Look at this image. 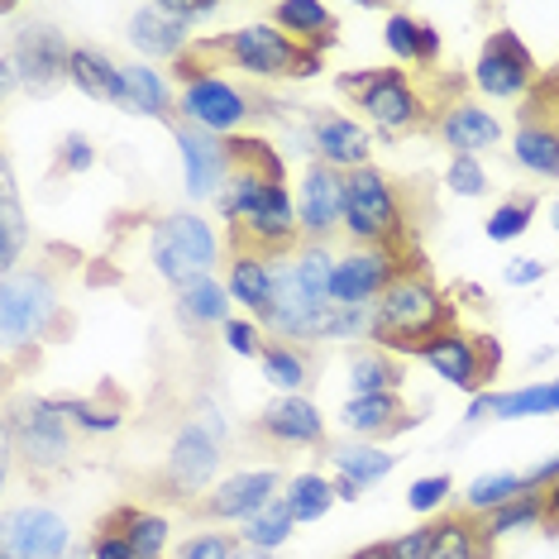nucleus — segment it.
<instances>
[{
    "label": "nucleus",
    "instance_id": "3",
    "mask_svg": "<svg viewBox=\"0 0 559 559\" xmlns=\"http://www.w3.org/2000/svg\"><path fill=\"white\" fill-rule=\"evenodd\" d=\"M225 440H230V426L206 402L168 444V460H163V488H168V498H182V502L206 498L215 488V474H221Z\"/></svg>",
    "mask_w": 559,
    "mask_h": 559
},
{
    "label": "nucleus",
    "instance_id": "32",
    "mask_svg": "<svg viewBox=\"0 0 559 559\" xmlns=\"http://www.w3.org/2000/svg\"><path fill=\"white\" fill-rule=\"evenodd\" d=\"M383 39L392 48V58H402V62H421V68H430V62L440 58V34L430 29L426 20L406 15V10H392L388 15Z\"/></svg>",
    "mask_w": 559,
    "mask_h": 559
},
{
    "label": "nucleus",
    "instance_id": "9",
    "mask_svg": "<svg viewBox=\"0 0 559 559\" xmlns=\"http://www.w3.org/2000/svg\"><path fill=\"white\" fill-rule=\"evenodd\" d=\"M177 116H182V124H197L206 134L235 139V130H245L259 116V96L239 92L235 82L215 78V72H201L177 92Z\"/></svg>",
    "mask_w": 559,
    "mask_h": 559
},
{
    "label": "nucleus",
    "instance_id": "37",
    "mask_svg": "<svg viewBox=\"0 0 559 559\" xmlns=\"http://www.w3.org/2000/svg\"><path fill=\"white\" fill-rule=\"evenodd\" d=\"M349 388L354 397H378V392H397L402 388V368L388 349H364L349 364Z\"/></svg>",
    "mask_w": 559,
    "mask_h": 559
},
{
    "label": "nucleus",
    "instance_id": "4",
    "mask_svg": "<svg viewBox=\"0 0 559 559\" xmlns=\"http://www.w3.org/2000/svg\"><path fill=\"white\" fill-rule=\"evenodd\" d=\"M211 58L235 62L239 72L259 82H277V78H316L321 72V53L301 48L292 34H283L277 24H245V29L225 34V39L206 44Z\"/></svg>",
    "mask_w": 559,
    "mask_h": 559
},
{
    "label": "nucleus",
    "instance_id": "54",
    "mask_svg": "<svg viewBox=\"0 0 559 559\" xmlns=\"http://www.w3.org/2000/svg\"><path fill=\"white\" fill-rule=\"evenodd\" d=\"M502 277H507L512 287H531V283H540V277H545V263H540V259H512V263L502 269Z\"/></svg>",
    "mask_w": 559,
    "mask_h": 559
},
{
    "label": "nucleus",
    "instance_id": "53",
    "mask_svg": "<svg viewBox=\"0 0 559 559\" xmlns=\"http://www.w3.org/2000/svg\"><path fill=\"white\" fill-rule=\"evenodd\" d=\"M526 110H531V116H550L555 124H559V78H550V82H536V106H531V100H526Z\"/></svg>",
    "mask_w": 559,
    "mask_h": 559
},
{
    "label": "nucleus",
    "instance_id": "33",
    "mask_svg": "<svg viewBox=\"0 0 559 559\" xmlns=\"http://www.w3.org/2000/svg\"><path fill=\"white\" fill-rule=\"evenodd\" d=\"M277 182V177H269L263 168H235V177L225 182V192L215 197V211L225 215V225H245L253 211L263 206V197H269V187Z\"/></svg>",
    "mask_w": 559,
    "mask_h": 559
},
{
    "label": "nucleus",
    "instance_id": "46",
    "mask_svg": "<svg viewBox=\"0 0 559 559\" xmlns=\"http://www.w3.org/2000/svg\"><path fill=\"white\" fill-rule=\"evenodd\" d=\"M454 197H483L488 192V173H483L478 158H450V173H444Z\"/></svg>",
    "mask_w": 559,
    "mask_h": 559
},
{
    "label": "nucleus",
    "instance_id": "38",
    "mask_svg": "<svg viewBox=\"0 0 559 559\" xmlns=\"http://www.w3.org/2000/svg\"><path fill=\"white\" fill-rule=\"evenodd\" d=\"M283 502L287 512L307 526V521H321L330 512V502H335V478L325 474H297L283 483Z\"/></svg>",
    "mask_w": 559,
    "mask_h": 559
},
{
    "label": "nucleus",
    "instance_id": "19",
    "mask_svg": "<svg viewBox=\"0 0 559 559\" xmlns=\"http://www.w3.org/2000/svg\"><path fill=\"white\" fill-rule=\"evenodd\" d=\"M359 110L378 124V134H383V139H397V134H406V130H416V124H421V116H426V110H421V96L412 92L406 72H397V68H383V78H378V82L359 96Z\"/></svg>",
    "mask_w": 559,
    "mask_h": 559
},
{
    "label": "nucleus",
    "instance_id": "22",
    "mask_svg": "<svg viewBox=\"0 0 559 559\" xmlns=\"http://www.w3.org/2000/svg\"><path fill=\"white\" fill-rule=\"evenodd\" d=\"M440 139L454 148V158H478L483 148H492L502 139V124L492 110L474 106V100H454V106H444L440 116Z\"/></svg>",
    "mask_w": 559,
    "mask_h": 559
},
{
    "label": "nucleus",
    "instance_id": "15",
    "mask_svg": "<svg viewBox=\"0 0 559 559\" xmlns=\"http://www.w3.org/2000/svg\"><path fill=\"white\" fill-rule=\"evenodd\" d=\"M402 277L392 249H354L335 263V283H330V301L349 311H373V301Z\"/></svg>",
    "mask_w": 559,
    "mask_h": 559
},
{
    "label": "nucleus",
    "instance_id": "2",
    "mask_svg": "<svg viewBox=\"0 0 559 559\" xmlns=\"http://www.w3.org/2000/svg\"><path fill=\"white\" fill-rule=\"evenodd\" d=\"M62 330H68V311H62L58 277L39 263L5 273V283H0V340H5V349H34Z\"/></svg>",
    "mask_w": 559,
    "mask_h": 559
},
{
    "label": "nucleus",
    "instance_id": "34",
    "mask_svg": "<svg viewBox=\"0 0 559 559\" xmlns=\"http://www.w3.org/2000/svg\"><path fill=\"white\" fill-rule=\"evenodd\" d=\"M259 368H263V378H269L273 388H283L287 397H301V388L311 383V354L301 349V345H287V340H269L259 354Z\"/></svg>",
    "mask_w": 559,
    "mask_h": 559
},
{
    "label": "nucleus",
    "instance_id": "39",
    "mask_svg": "<svg viewBox=\"0 0 559 559\" xmlns=\"http://www.w3.org/2000/svg\"><path fill=\"white\" fill-rule=\"evenodd\" d=\"M521 492H531L521 474H507V468H498V474H478L464 488V512L468 516H488V512H498V507H507L512 498H521Z\"/></svg>",
    "mask_w": 559,
    "mask_h": 559
},
{
    "label": "nucleus",
    "instance_id": "24",
    "mask_svg": "<svg viewBox=\"0 0 559 559\" xmlns=\"http://www.w3.org/2000/svg\"><path fill=\"white\" fill-rule=\"evenodd\" d=\"M512 158L536 177H559V124L550 116H531V110H521Z\"/></svg>",
    "mask_w": 559,
    "mask_h": 559
},
{
    "label": "nucleus",
    "instance_id": "10",
    "mask_svg": "<svg viewBox=\"0 0 559 559\" xmlns=\"http://www.w3.org/2000/svg\"><path fill=\"white\" fill-rule=\"evenodd\" d=\"M5 58L15 62V78H20L24 92L48 96V92H58V86L68 82V68H72V44L62 39V29H58V24L34 20V24H24V29L15 34V44L5 48Z\"/></svg>",
    "mask_w": 559,
    "mask_h": 559
},
{
    "label": "nucleus",
    "instance_id": "45",
    "mask_svg": "<svg viewBox=\"0 0 559 559\" xmlns=\"http://www.w3.org/2000/svg\"><path fill=\"white\" fill-rule=\"evenodd\" d=\"M239 540L225 536V531H201V536H187L177 545V559H235Z\"/></svg>",
    "mask_w": 559,
    "mask_h": 559
},
{
    "label": "nucleus",
    "instance_id": "26",
    "mask_svg": "<svg viewBox=\"0 0 559 559\" xmlns=\"http://www.w3.org/2000/svg\"><path fill=\"white\" fill-rule=\"evenodd\" d=\"M325 460L340 478H354L359 488L368 483H383L392 468H397V454L383 450V444H368V440H340V444H325Z\"/></svg>",
    "mask_w": 559,
    "mask_h": 559
},
{
    "label": "nucleus",
    "instance_id": "42",
    "mask_svg": "<svg viewBox=\"0 0 559 559\" xmlns=\"http://www.w3.org/2000/svg\"><path fill=\"white\" fill-rule=\"evenodd\" d=\"M292 531H297V516L287 512V502L277 498L273 507H263L259 516L253 521H245V531H239V545H253V550H277V545H283Z\"/></svg>",
    "mask_w": 559,
    "mask_h": 559
},
{
    "label": "nucleus",
    "instance_id": "35",
    "mask_svg": "<svg viewBox=\"0 0 559 559\" xmlns=\"http://www.w3.org/2000/svg\"><path fill=\"white\" fill-rule=\"evenodd\" d=\"M531 526H545V492H521V498L498 507V512H488L478 526V540L492 550V540L512 536V531H531Z\"/></svg>",
    "mask_w": 559,
    "mask_h": 559
},
{
    "label": "nucleus",
    "instance_id": "55",
    "mask_svg": "<svg viewBox=\"0 0 559 559\" xmlns=\"http://www.w3.org/2000/svg\"><path fill=\"white\" fill-rule=\"evenodd\" d=\"M378 78H383V68H364V72H345V78H340V92H349L354 100H359L368 86H373Z\"/></svg>",
    "mask_w": 559,
    "mask_h": 559
},
{
    "label": "nucleus",
    "instance_id": "47",
    "mask_svg": "<svg viewBox=\"0 0 559 559\" xmlns=\"http://www.w3.org/2000/svg\"><path fill=\"white\" fill-rule=\"evenodd\" d=\"M450 488L454 483L444 474H426L406 488V507H412V512H436V507H444V498H450Z\"/></svg>",
    "mask_w": 559,
    "mask_h": 559
},
{
    "label": "nucleus",
    "instance_id": "48",
    "mask_svg": "<svg viewBox=\"0 0 559 559\" xmlns=\"http://www.w3.org/2000/svg\"><path fill=\"white\" fill-rule=\"evenodd\" d=\"M158 10L168 20L182 24V29H192V24H206V20L221 15V5H215V0H158Z\"/></svg>",
    "mask_w": 559,
    "mask_h": 559
},
{
    "label": "nucleus",
    "instance_id": "56",
    "mask_svg": "<svg viewBox=\"0 0 559 559\" xmlns=\"http://www.w3.org/2000/svg\"><path fill=\"white\" fill-rule=\"evenodd\" d=\"M555 483H559V454H555V460H545V464H536L526 474V488L531 492H545V488H555Z\"/></svg>",
    "mask_w": 559,
    "mask_h": 559
},
{
    "label": "nucleus",
    "instance_id": "63",
    "mask_svg": "<svg viewBox=\"0 0 559 559\" xmlns=\"http://www.w3.org/2000/svg\"><path fill=\"white\" fill-rule=\"evenodd\" d=\"M0 559H10V555H0Z\"/></svg>",
    "mask_w": 559,
    "mask_h": 559
},
{
    "label": "nucleus",
    "instance_id": "14",
    "mask_svg": "<svg viewBox=\"0 0 559 559\" xmlns=\"http://www.w3.org/2000/svg\"><path fill=\"white\" fill-rule=\"evenodd\" d=\"M283 498V478L277 468H245V474H225L206 498L197 502V516L206 521H253L263 507Z\"/></svg>",
    "mask_w": 559,
    "mask_h": 559
},
{
    "label": "nucleus",
    "instance_id": "21",
    "mask_svg": "<svg viewBox=\"0 0 559 559\" xmlns=\"http://www.w3.org/2000/svg\"><path fill=\"white\" fill-rule=\"evenodd\" d=\"M225 287H230V301H239L253 321H269V311L277 301V259L239 249L230 273H225Z\"/></svg>",
    "mask_w": 559,
    "mask_h": 559
},
{
    "label": "nucleus",
    "instance_id": "1",
    "mask_svg": "<svg viewBox=\"0 0 559 559\" xmlns=\"http://www.w3.org/2000/svg\"><path fill=\"white\" fill-rule=\"evenodd\" d=\"M454 311L421 273H402L383 297L373 301V340L388 354H421L426 340L450 330Z\"/></svg>",
    "mask_w": 559,
    "mask_h": 559
},
{
    "label": "nucleus",
    "instance_id": "29",
    "mask_svg": "<svg viewBox=\"0 0 559 559\" xmlns=\"http://www.w3.org/2000/svg\"><path fill=\"white\" fill-rule=\"evenodd\" d=\"M96 531H116V536H124V540L134 545L139 559H163V555H168V536H173L168 516L139 512V507H120V512L106 516Z\"/></svg>",
    "mask_w": 559,
    "mask_h": 559
},
{
    "label": "nucleus",
    "instance_id": "51",
    "mask_svg": "<svg viewBox=\"0 0 559 559\" xmlns=\"http://www.w3.org/2000/svg\"><path fill=\"white\" fill-rule=\"evenodd\" d=\"M388 550H392V559H430V550H436V526L406 531V536L388 540Z\"/></svg>",
    "mask_w": 559,
    "mask_h": 559
},
{
    "label": "nucleus",
    "instance_id": "6",
    "mask_svg": "<svg viewBox=\"0 0 559 559\" xmlns=\"http://www.w3.org/2000/svg\"><path fill=\"white\" fill-rule=\"evenodd\" d=\"M349 206H345V230L359 239L364 249H397L406 235L397 187L368 163V168L349 173Z\"/></svg>",
    "mask_w": 559,
    "mask_h": 559
},
{
    "label": "nucleus",
    "instance_id": "7",
    "mask_svg": "<svg viewBox=\"0 0 559 559\" xmlns=\"http://www.w3.org/2000/svg\"><path fill=\"white\" fill-rule=\"evenodd\" d=\"M416 359L430 364V373L444 378L450 388L460 392H488V383L498 378L502 368V345L492 335H464V330H440L436 340H426Z\"/></svg>",
    "mask_w": 559,
    "mask_h": 559
},
{
    "label": "nucleus",
    "instance_id": "16",
    "mask_svg": "<svg viewBox=\"0 0 559 559\" xmlns=\"http://www.w3.org/2000/svg\"><path fill=\"white\" fill-rule=\"evenodd\" d=\"M177 139V154H182V173H187V192L192 197H221L215 187H225L235 177V154H230V139L206 134L197 124H173Z\"/></svg>",
    "mask_w": 559,
    "mask_h": 559
},
{
    "label": "nucleus",
    "instance_id": "18",
    "mask_svg": "<svg viewBox=\"0 0 559 559\" xmlns=\"http://www.w3.org/2000/svg\"><path fill=\"white\" fill-rule=\"evenodd\" d=\"M311 144H316V163L340 173H359L373 158V139H368L364 124H354L349 116H335V110H311L307 116Z\"/></svg>",
    "mask_w": 559,
    "mask_h": 559
},
{
    "label": "nucleus",
    "instance_id": "17",
    "mask_svg": "<svg viewBox=\"0 0 559 559\" xmlns=\"http://www.w3.org/2000/svg\"><path fill=\"white\" fill-rule=\"evenodd\" d=\"M301 225H297V201H292L287 182H273L269 197H263V206L249 215L245 225L235 230V245L249 249V253H269V259H277L283 249L297 245Z\"/></svg>",
    "mask_w": 559,
    "mask_h": 559
},
{
    "label": "nucleus",
    "instance_id": "41",
    "mask_svg": "<svg viewBox=\"0 0 559 559\" xmlns=\"http://www.w3.org/2000/svg\"><path fill=\"white\" fill-rule=\"evenodd\" d=\"M53 406L82 430V436H116L124 426L120 406H106V402H92V397H53Z\"/></svg>",
    "mask_w": 559,
    "mask_h": 559
},
{
    "label": "nucleus",
    "instance_id": "62",
    "mask_svg": "<svg viewBox=\"0 0 559 559\" xmlns=\"http://www.w3.org/2000/svg\"><path fill=\"white\" fill-rule=\"evenodd\" d=\"M550 221H555V230H559V201H555V211H550Z\"/></svg>",
    "mask_w": 559,
    "mask_h": 559
},
{
    "label": "nucleus",
    "instance_id": "31",
    "mask_svg": "<svg viewBox=\"0 0 559 559\" xmlns=\"http://www.w3.org/2000/svg\"><path fill=\"white\" fill-rule=\"evenodd\" d=\"M24 239H29V221H24V206H20L15 168L5 158V168H0V269L5 273H20Z\"/></svg>",
    "mask_w": 559,
    "mask_h": 559
},
{
    "label": "nucleus",
    "instance_id": "8",
    "mask_svg": "<svg viewBox=\"0 0 559 559\" xmlns=\"http://www.w3.org/2000/svg\"><path fill=\"white\" fill-rule=\"evenodd\" d=\"M5 444L29 464V474H58L72 454L68 416L53 406V397H34L24 406H10Z\"/></svg>",
    "mask_w": 559,
    "mask_h": 559
},
{
    "label": "nucleus",
    "instance_id": "20",
    "mask_svg": "<svg viewBox=\"0 0 559 559\" xmlns=\"http://www.w3.org/2000/svg\"><path fill=\"white\" fill-rule=\"evenodd\" d=\"M259 436H269L287 450H325V416L311 397H277L273 406H263L259 421H253Z\"/></svg>",
    "mask_w": 559,
    "mask_h": 559
},
{
    "label": "nucleus",
    "instance_id": "25",
    "mask_svg": "<svg viewBox=\"0 0 559 559\" xmlns=\"http://www.w3.org/2000/svg\"><path fill=\"white\" fill-rule=\"evenodd\" d=\"M273 24L283 34H292L301 48H311V53H321V48H335L340 44L335 15H330L321 0H283V5H273Z\"/></svg>",
    "mask_w": 559,
    "mask_h": 559
},
{
    "label": "nucleus",
    "instance_id": "13",
    "mask_svg": "<svg viewBox=\"0 0 559 559\" xmlns=\"http://www.w3.org/2000/svg\"><path fill=\"white\" fill-rule=\"evenodd\" d=\"M349 173L311 163L301 173V201H297V225L307 245H325L335 230H345V206H349Z\"/></svg>",
    "mask_w": 559,
    "mask_h": 559
},
{
    "label": "nucleus",
    "instance_id": "58",
    "mask_svg": "<svg viewBox=\"0 0 559 559\" xmlns=\"http://www.w3.org/2000/svg\"><path fill=\"white\" fill-rule=\"evenodd\" d=\"M359 492H364V488H359L354 478H340V474H335V498H340V502H359Z\"/></svg>",
    "mask_w": 559,
    "mask_h": 559
},
{
    "label": "nucleus",
    "instance_id": "28",
    "mask_svg": "<svg viewBox=\"0 0 559 559\" xmlns=\"http://www.w3.org/2000/svg\"><path fill=\"white\" fill-rule=\"evenodd\" d=\"M402 416H406L402 392H378V397H349L345 412H340V421H345V430H354L359 440L378 444V436H397Z\"/></svg>",
    "mask_w": 559,
    "mask_h": 559
},
{
    "label": "nucleus",
    "instance_id": "52",
    "mask_svg": "<svg viewBox=\"0 0 559 559\" xmlns=\"http://www.w3.org/2000/svg\"><path fill=\"white\" fill-rule=\"evenodd\" d=\"M92 559H139V555H134V545H130V540L116 536V531H96Z\"/></svg>",
    "mask_w": 559,
    "mask_h": 559
},
{
    "label": "nucleus",
    "instance_id": "30",
    "mask_svg": "<svg viewBox=\"0 0 559 559\" xmlns=\"http://www.w3.org/2000/svg\"><path fill=\"white\" fill-rule=\"evenodd\" d=\"M177 316H182L192 330H225L235 321L230 316V287H221L215 277H201V283L177 292Z\"/></svg>",
    "mask_w": 559,
    "mask_h": 559
},
{
    "label": "nucleus",
    "instance_id": "61",
    "mask_svg": "<svg viewBox=\"0 0 559 559\" xmlns=\"http://www.w3.org/2000/svg\"><path fill=\"white\" fill-rule=\"evenodd\" d=\"M550 388H555V416H559V378H550Z\"/></svg>",
    "mask_w": 559,
    "mask_h": 559
},
{
    "label": "nucleus",
    "instance_id": "49",
    "mask_svg": "<svg viewBox=\"0 0 559 559\" xmlns=\"http://www.w3.org/2000/svg\"><path fill=\"white\" fill-rule=\"evenodd\" d=\"M96 163V148H92V139L86 134H68L58 144V173L62 177H72V173H86Z\"/></svg>",
    "mask_w": 559,
    "mask_h": 559
},
{
    "label": "nucleus",
    "instance_id": "57",
    "mask_svg": "<svg viewBox=\"0 0 559 559\" xmlns=\"http://www.w3.org/2000/svg\"><path fill=\"white\" fill-rule=\"evenodd\" d=\"M483 416H492V388L488 392H478L474 402H468V412H464V421L474 426V421H483Z\"/></svg>",
    "mask_w": 559,
    "mask_h": 559
},
{
    "label": "nucleus",
    "instance_id": "36",
    "mask_svg": "<svg viewBox=\"0 0 559 559\" xmlns=\"http://www.w3.org/2000/svg\"><path fill=\"white\" fill-rule=\"evenodd\" d=\"M124 82H130V106L124 110L148 116V120L173 116V92H168V82H163V72H154L148 62H134V68H124Z\"/></svg>",
    "mask_w": 559,
    "mask_h": 559
},
{
    "label": "nucleus",
    "instance_id": "60",
    "mask_svg": "<svg viewBox=\"0 0 559 559\" xmlns=\"http://www.w3.org/2000/svg\"><path fill=\"white\" fill-rule=\"evenodd\" d=\"M235 559H273V555H269V550H253V545H239Z\"/></svg>",
    "mask_w": 559,
    "mask_h": 559
},
{
    "label": "nucleus",
    "instance_id": "44",
    "mask_svg": "<svg viewBox=\"0 0 559 559\" xmlns=\"http://www.w3.org/2000/svg\"><path fill=\"white\" fill-rule=\"evenodd\" d=\"M531 215H536V197H512V201H502V206L488 215V225H483V230H488L492 245H512V239L526 235Z\"/></svg>",
    "mask_w": 559,
    "mask_h": 559
},
{
    "label": "nucleus",
    "instance_id": "50",
    "mask_svg": "<svg viewBox=\"0 0 559 559\" xmlns=\"http://www.w3.org/2000/svg\"><path fill=\"white\" fill-rule=\"evenodd\" d=\"M221 335H225V345H230L235 354H245V359H259V354H263V330H259V321H230Z\"/></svg>",
    "mask_w": 559,
    "mask_h": 559
},
{
    "label": "nucleus",
    "instance_id": "23",
    "mask_svg": "<svg viewBox=\"0 0 559 559\" xmlns=\"http://www.w3.org/2000/svg\"><path fill=\"white\" fill-rule=\"evenodd\" d=\"M68 82L86 92L92 100H110V106H130V82H124V68L100 48H72V68Z\"/></svg>",
    "mask_w": 559,
    "mask_h": 559
},
{
    "label": "nucleus",
    "instance_id": "12",
    "mask_svg": "<svg viewBox=\"0 0 559 559\" xmlns=\"http://www.w3.org/2000/svg\"><path fill=\"white\" fill-rule=\"evenodd\" d=\"M72 550V526L68 516L53 512V507L24 502L5 512V526H0V555L10 559H62Z\"/></svg>",
    "mask_w": 559,
    "mask_h": 559
},
{
    "label": "nucleus",
    "instance_id": "40",
    "mask_svg": "<svg viewBox=\"0 0 559 559\" xmlns=\"http://www.w3.org/2000/svg\"><path fill=\"white\" fill-rule=\"evenodd\" d=\"M492 416L498 421H521V416H555V388L545 383H526L512 392H492Z\"/></svg>",
    "mask_w": 559,
    "mask_h": 559
},
{
    "label": "nucleus",
    "instance_id": "11",
    "mask_svg": "<svg viewBox=\"0 0 559 559\" xmlns=\"http://www.w3.org/2000/svg\"><path fill=\"white\" fill-rule=\"evenodd\" d=\"M540 82V62L521 44L516 29H492L474 62V86L492 100H516Z\"/></svg>",
    "mask_w": 559,
    "mask_h": 559
},
{
    "label": "nucleus",
    "instance_id": "5",
    "mask_svg": "<svg viewBox=\"0 0 559 559\" xmlns=\"http://www.w3.org/2000/svg\"><path fill=\"white\" fill-rule=\"evenodd\" d=\"M148 259L163 283H173L177 292L211 277V269L221 263V239L201 215L173 211L148 230Z\"/></svg>",
    "mask_w": 559,
    "mask_h": 559
},
{
    "label": "nucleus",
    "instance_id": "59",
    "mask_svg": "<svg viewBox=\"0 0 559 559\" xmlns=\"http://www.w3.org/2000/svg\"><path fill=\"white\" fill-rule=\"evenodd\" d=\"M349 559H392V550H388V540H378V545H364V550H354Z\"/></svg>",
    "mask_w": 559,
    "mask_h": 559
},
{
    "label": "nucleus",
    "instance_id": "43",
    "mask_svg": "<svg viewBox=\"0 0 559 559\" xmlns=\"http://www.w3.org/2000/svg\"><path fill=\"white\" fill-rule=\"evenodd\" d=\"M430 559H488V545L478 540V526L468 516L440 521L436 526V550Z\"/></svg>",
    "mask_w": 559,
    "mask_h": 559
},
{
    "label": "nucleus",
    "instance_id": "27",
    "mask_svg": "<svg viewBox=\"0 0 559 559\" xmlns=\"http://www.w3.org/2000/svg\"><path fill=\"white\" fill-rule=\"evenodd\" d=\"M187 39H192V29H182L177 20H168L158 5H139L130 15V44L139 48L144 58H182Z\"/></svg>",
    "mask_w": 559,
    "mask_h": 559
}]
</instances>
